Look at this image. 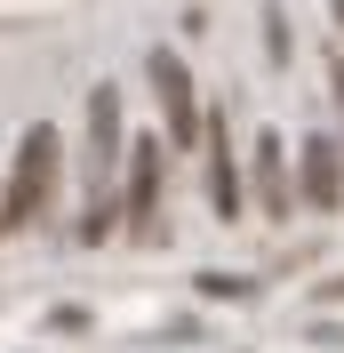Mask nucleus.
I'll return each instance as SVG.
<instances>
[{
    "label": "nucleus",
    "mask_w": 344,
    "mask_h": 353,
    "mask_svg": "<svg viewBox=\"0 0 344 353\" xmlns=\"http://www.w3.org/2000/svg\"><path fill=\"white\" fill-rule=\"evenodd\" d=\"M328 88H336V105H344V65H328ZM336 153H344V137H336Z\"/></svg>",
    "instance_id": "nucleus-11"
},
{
    "label": "nucleus",
    "mask_w": 344,
    "mask_h": 353,
    "mask_svg": "<svg viewBox=\"0 0 344 353\" xmlns=\"http://www.w3.org/2000/svg\"><path fill=\"white\" fill-rule=\"evenodd\" d=\"M336 24H344V0H336Z\"/></svg>",
    "instance_id": "nucleus-13"
},
{
    "label": "nucleus",
    "mask_w": 344,
    "mask_h": 353,
    "mask_svg": "<svg viewBox=\"0 0 344 353\" xmlns=\"http://www.w3.org/2000/svg\"><path fill=\"white\" fill-rule=\"evenodd\" d=\"M264 57L288 65V17H280V8H264Z\"/></svg>",
    "instance_id": "nucleus-9"
},
{
    "label": "nucleus",
    "mask_w": 344,
    "mask_h": 353,
    "mask_svg": "<svg viewBox=\"0 0 344 353\" xmlns=\"http://www.w3.org/2000/svg\"><path fill=\"white\" fill-rule=\"evenodd\" d=\"M120 153H129V137H120V88H88V153H80V176H88V201H112L120 185Z\"/></svg>",
    "instance_id": "nucleus-3"
},
{
    "label": "nucleus",
    "mask_w": 344,
    "mask_h": 353,
    "mask_svg": "<svg viewBox=\"0 0 344 353\" xmlns=\"http://www.w3.org/2000/svg\"><path fill=\"white\" fill-rule=\"evenodd\" d=\"M336 297H344V281H321V305H336Z\"/></svg>",
    "instance_id": "nucleus-12"
},
{
    "label": "nucleus",
    "mask_w": 344,
    "mask_h": 353,
    "mask_svg": "<svg viewBox=\"0 0 344 353\" xmlns=\"http://www.w3.org/2000/svg\"><path fill=\"white\" fill-rule=\"evenodd\" d=\"M160 169H169V145H160V137H129L112 193L129 201V241H144V249L169 241V225H160Z\"/></svg>",
    "instance_id": "nucleus-2"
},
{
    "label": "nucleus",
    "mask_w": 344,
    "mask_h": 353,
    "mask_svg": "<svg viewBox=\"0 0 344 353\" xmlns=\"http://www.w3.org/2000/svg\"><path fill=\"white\" fill-rule=\"evenodd\" d=\"M200 297H216V305H224V297H257V281H240V273H200Z\"/></svg>",
    "instance_id": "nucleus-8"
},
{
    "label": "nucleus",
    "mask_w": 344,
    "mask_h": 353,
    "mask_svg": "<svg viewBox=\"0 0 344 353\" xmlns=\"http://www.w3.org/2000/svg\"><path fill=\"white\" fill-rule=\"evenodd\" d=\"M48 330H65V337L88 330V305H56V313H48Z\"/></svg>",
    "instance_id": "nucleus-10"
},
{
    "label": "nucleus",
    "mask_w": 344,
    "mask_h": 353,
    "mask_svg": "<svg viewBox=\"0 0 344 353\" xmlns=\"http://www.w3.org/2000/svg\"><path fill=\"white\" fill-rule=\"evenodd\" d=\"M144 81H152V97H160V112H169V153H193L200 145V97H193V72H184V57L176 48H152L144 57Z\"/></svg>",
    "instance_id": "nucleus-4"
},
{
    "label": "nucleus",
    "mask_w": 344,
    "mask_h": 353,
    "mask_svg": "<svg viewBox=\"0 0 344 353\" xmlns=\"http://www.w3.org/2000/svg\"><path fill=\"white\" fill-rule=\"evenodd\" d=\"M297 176H304V201H312V209H336V201H344V153H336V137H304Z\"/></svg>",
    "instance_id": "nucleus-7"
},
{
    "label": "nucleus",
    "mask_w": 344,
    "mask_h": 353,
    "mask_svg": "<svg viewBox=\"0 0 344 353\" xmlns=\"http://www.w3.org/2000/svg\"><path fill=\"white\" fill-rule=\"evenodd\" d=\"M248 193H257L264 217H288L297 193H288V145L280 137H257V153H248Z\"/></svg>",
    "instance_id": "nucleus-6"
},
{
    "label": "nucleus",
    "mask_w": 344,
    "mask_h": 353,
    "mask_svg": "<svg viewBox=\"0 0 344 353\" xmlns=\"http://www.w3.org/2000/svg\"><path fill=\"white\" fill-rule=\"evenodd\" d=\"M56 161H65V145H56V129H24L17 145V169H8V185H0V233H32V225L48 217V201H56Z\"/></svg>",
    "instance_id": "nucleus-1"
},
{
    "label": "nucleus",
    "mask_w": 344,
    "mask_h": 353,
    "mask_svg": "<svg viewBox=\"0 0 344 353\" xmlns=\"http://www.w3.org/2000/svg\"><path fill=\"white\" fill-rule=\"evenodd\" d=\"M200 145H208V201H216V217L233 225L240 209H248V176L233 169V112L224 105L200 112Z\"/></svg>",
    "instance_id": "nucleus-5"
}]
</instances>
